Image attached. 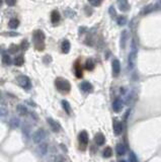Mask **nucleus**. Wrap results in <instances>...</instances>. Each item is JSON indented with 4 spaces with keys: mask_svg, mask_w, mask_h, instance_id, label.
<instances>
[{
    "mask_svg": "<svg viewBox=\"0 0 161 162\" xmlns=\"http://www.w3.org/2000/svg\"><path fill=\"white\" fill-rule=\"evenodd\" d=\"M32 39H34V43L37 47L38 50H43L44 49V40H45V34L42 30H35L32 35Z\"/></svg>",
    "mask_w": 161,
    "mask_h": 162,
    "instance_id": "f257e3e1",
    "label": "nucleus"
},
{
    "mask_svg": "<svg viewBox=\"0 0 161 162\" xmlns=\"http://www.w3.org/2000/svg\"><path fill=\"white\" fill-rule=\"evenodd\" d=\"M55 85L57 87V89L60 90L63 92H68L71 89V85L69 83V81L64 79V78H57L55 81Z\"/></svg>",
    "mask_w": 161,
    "mask_h": 162,
    "instance_id": "f03ea898",
    "label": "nucleus"
},
{
    "mask_svg": "<svg viewBox=\"0 0 161 162\" xmlns=\"http://www.w3.org/2000/svg\"><path fill=\"white\" fill-rule=\"evenodd\" d=\"M16 81H17L18 85L21 86L25 89H30L32 87V82H30V79L25 75H20L16 78Z\"/></svg>",
    "mask_w": 161,
    "mask_h": 162,
    "instance_id": "7ed1b4c3",
    "label": "nucleus"
},
{
    "mask_svg": "<svg viewBox=\"0 0 161 162\" xmlns=\"http://www.w3.org/2000/svg\"><path fill=\"white\" fill-rule=\"evenodd\" d=\"M46 132L43 129H39L38 131H35L34 136H32V141H34L35 144H40L41 142H43V140L46 138Z\"/></svg>",
    "mask_w": 161,
    "mask_h": 162,
    "instance_id": "20e7f679",
    "label": "nucleus"
},
{
    "mask_svg": "<svg viewBox=\"0 0 161 162\" xmlns=\"http://www.w3.org/2000/svg\"><path fill=\"white\" fill-rule=\"evenodd\" d=\"M135 62H136V48L134 49V46L132 45V51L129 55V59H128V64H129L130 69L134 68Z\"/></svg>",
    "mask_w": 161,
    "mask_h": 162,
    "instance_id": "39448f33",
    "label": "nucleus"
},
{
    "mask_svg": "<svg viewBox=\"0 0 161 162\" xmlns=\"http://www.w3.org/2000/svg\"><path fill=\"white\" fill-rule=\"evenodd\" d=\"M47 121H48V124H49L50 128H51V130L53 131L54 133H58L59 131H60L61 127H60V125H59L58 122H56L55 120H53V119H51V118H48Z\"/></svg>",
    "mask_w": 161,
    "mask_h": 162,
    "instance_id": "423d86ee",
    "label": "nucleus"
},
{
    "mask_svg": "<svg viewBox=\"0 0 161 162\" xmlns=\"http://www.w3.org/2000/svg\"><path fill=\"white\" fill-rule=\"evenodd\" d=\"M78 140H79V143L82 145V146H86L88 144V134H87L86 131H82L81 133L78 136Z\"/></svg>",
    "mask_w": 161,
    "mask_h": 162,
    "instance_id": "0eeeda50",
    "label": "nucleus"
},
{
    "mask_svg": "<svg viewBox=\"0 0 161 162\" xmlns=\"http://www.w3.org/2000/svg\"><path fill=\"white\" fill-rule=\"evenodd\" d=\"M48 152V144L47 143H42L38 146L37 148V153L39 154L40 156H44L47 154Z\"/></svg>",
    "mask_w": 161,
    "mask_h": 162,
    "instance_id": "6e6552de",
    "label": "nucleus"
},
{
    "mask_svg": "<svg viewBox=\"0 0 161 162\" xmlns=\"http://www.w3.org/2000/svg\"><path fill=\"white\" fill-rule=\"evenodd\" d=\"M123 108V101L121 98H117L113 102V109L115 113H120Z\"/></svg>",
    "mask_w": 161,
    "mask_h": 162,
    "instance_id": "1a4fd4ad",
    "label": "nucleus"
},
{
    "mask_svg": "<svg viewBox=\"0 0 161 162\" xmlns=\"http://www.w3.org/2000/svg\"><path fill=\"white\" fill-rule=\"evenodd\" d=\"M94 141H95L96 144L98 146H103V144L105 143V137L103 133H97L95 136H94Z\"/></svg>",
    "mask_w": 161,
    "mask_h": 162,
    "instance_id": "9d476101",
    "label": "nucleus"
},
{
    "mask_svg": "<svg viewBox=\"0 0 161 162\" xmlns=\"http://www.w3.org/2000/svg\"><path fill=\"white\" fill-rule=\"evenodd\" d=\"M121 72V63L119 60L113 61V76H118Z\"/></svg>",
    "mask_w": 161,
    "mask_h": 162,
    "instance_id": "9b49d317",
    "label": "nucleus"
},
{
    "mask_svg": "<svg viewBox=\"0 0 161 162\" xmlns=\"http://www.w3.org/2000/svg\"><path fill=\"white\" fill-rule=\"evenodd\" d=\"M118 5H119V8L122 11H128L130 9V5L128 3V0H119L118 1Z\"/></svg>",
    "mask_w": 161,
    "mask_h": 162,
    "instance_id": "f8f14e48",
    "label": "nucleus"
},
{
    "mask_svg": "<svg viewBox=\"0 0 161 162\" xmlns=\"http://www.w3.org/2000/svg\"><path fill=\"white\" fill-rule=\"evenodd\" d=\"M127 39H128V32L127 30H123L122 34H121V48L122 49H125L126 48V44H127Z\"/></svg>",
    "mask_w": 161,
    "mask_h": 162,
    "instance_id": "ddd939ff",
    "label": "nucleus"
},
{
    "mask_svg": "<svg viewBox=\"0 0 161 162\" xmlns=\"http://www.w3.org/2000/svg\"><path fill=\"white\" fill-rule=\"evenodd\" d=\"M80 88H81V89L85 92H90L91 90L93 89L91 83H89L88 81H84V82H82L81 84H80Z\"/></svg>",
    "mask_w": 161,
    "mask_h": 162,
    "instance_id": "4468645a",
    "label": "nucleus"
},
{
    "mask_svg": "<svg viewBox=\"0 0 161 162\" xmlns=\"http://www.w3.org/2000/svg\"><path fill=\"white\" fill-rule=\"evenodd\" d=\"M113 131H115L116 135H120L121 133L123 132V125L121 122L115 121V124H113Z\"/></svg>",
    "mask_w": 161,
    "mask_h": 162,
    "instance_id": "2eb2a0df",
    "label": "nucleus"
},
{
    "mask_svg": "<svg viewBox=\"0 0 161 162\" xmlns=\"http://www.w3.org/2000/svg\"><path fill=\"white\" fill-rule=\"evenodd\" d=\"M70 48H71V45H70V42L67 40L63 41L62 45H61V49H62V52L64 54H67L69 53L70 51Z\"/></svg>",
    "mask_w": 161,
    "mask_h": 162,
    "instance_id": "dca6fc26",
    "label": "nucleus"
},
{
    "mask_svg": "<svg viewBox=\"0 0 161 162\" xmlns=\"http://www.w3.org/2000/svg\"><path fill=\"white\" fill-rule=\"evenodd\" d=\"M16 111H17V113L19 114L20 116H25L28 113L27 108L25 106H23V104H18V106H16Z\"/></svg>",
    "mask_w": 161,
    "mask_h": 162,
    "instance_id": "f3484780",
    "label": "nucleus"
},
{
    "mask_svg": "<svg viewBox=\"0 0 161 162\" xmlns=\"http://www.w3.org/2000/svg\"><path fill=\"white\" fill-rule=\"evenodd\" d=\"M51 20H52V22H53L54 25H56L57 22H59V20H60V13H59L57 10H54L53 12H52Z\"/></svg>",
    "mask_w": 161,
    "mask_h": 162,
    "instance_id": "a211bd4d",
    "label": "nucleus"
},
{
    "mask_svg": "<svg viewBox=\"0 0 161 162\" xmlns=\"http://www.w3.org/2000/svg\"><path fill=\"white\" fill-rule=\"evenodd\" d=\"M13 63H14V65L15 66H22L23 63H25V58H23L22 55H19V56L15 57Z\"/></svg>",
    "mask_w": 161,
    "mask_h": 162,
    "instance_id": "6ab92c4d",
    "label": "nucleus"
},
{
    "mask_svg": "<svg viewBox=\"0 0 161 162\" xmlns=\"http://www.w3.org/2000/svg\"><path fill=\"white\" fill-rule=\"evenodd\" d=\"M65 158L62 155H53L49 158V162H64Z\"/></svg>",
    "mask_w": 161,
    "mask_h": 162,
    "instance_id": "aec40b11",
    "label": "nucleus"
},
{
    "mask_svg": "<svg viewBox=\"0 0 161 162\" xmlns=\"http://www.w3.org/2000/svg\"><path fill=\"white\" fill-rule=\"evenodd\" d=\"M117 153L119 156H123L126 154V147L123 144H118L117 145Z\"/></svg>",
    "mask_w": 161,
    "mask_h": 162,
    "instance_id": "412c9836",
    "label": "nucleus"
},
{
    "mask_svg": "<svg viewBox=\"0 0 161 162\" xmlns=\"http://www.w3.org/2000/svg\"><path fill=\"white\" fill-rule=\"evenodd\" d=\"M94 68V62L92 59H87L86 62H85V69L88 71H91L93 70Z\"/></svg>",
    "mask_w": 161,
    "mask_h": 162,
    "instance_id": "4be33fe9",
    "label": "nucleus"
},
{
    "mask_svg": "<svg viewBox=\"0 0 161 162\" xmlns=\"http://www.w3.org/2000/svg\"><path fill=\"white\" fill-rule=\"evenodd\" d=\"M19 124H20V121L18 120V118H15V116L11 118V120L9 121V125L12 128H17L18 126H19Z\"/></svg>",
    "mask_w": 161,
    "mask_h": 162,
    "instance_id": "5701e85b",
    "label": "nucleus"
},
{
    "mask_svg": "<svg viewBox=\"0 0 161 162\" xmlns=\"http://www.w3.org/2000/svg\"><path fill=\"white\" fill-rule=\"evenodd\" d=\"M62 106H63L64 111H65L68 115H70L71 114V106H70L69 102H68L67 101H62Z\"/></svg>",
    "mask_w": 161,
    "mask_h": 162,
    "instance_id": "b1692460",
    "label": "nucleus"
},
{
    "mask_svg": "<svg viewBox=\"0 0 161 162\" xmlns=\"http://www.w3.org/2000/svg\"><path fill=\"white\" fill-rule=\"evenodd\" d=\"M18 25H19V21H18V20H16V18H12V20H9V27L10 28H16L18 27Z\"/></svg>",
    "mask_w": 161,
    "mask_h": 162,
    "instance_id": "393cba45",
    "label": "nucleus"
},
{
    "mask_svg": "<svg viewBox=\"0 0 161 162\" xmlns=\"http://www.w3.org/2000/svg\"><path fill=\"white\" fill-rule=\"evenodd\" d=\"M2 62H3V64H5V65H10L11 64V58L9 55H3L2 56Z\"/></svg>",
    "mask_w": 161,
    "mask_h": 162,
    "instance_id": "a878e982",
    "label": "nucleus"
},
{
    "mask_svg": "<svg viewBox=\"0 0 161 162\" xmlns=\"http://www.w3.org/2000/svg\"><path fill=\"white\" fill-rule=\"evenodd\" d=\"M117 22L119 25H125L127 23V18L124 15H121L117 18Z\"/></svg>",
    "mask_w": 161,
    "mask_h": 162,
    "instance_id": "bb28decb",
    "label": "nucleus"
},
{
    "mask_svg": "<svg viewBox=\"0 0 161 162\" xmlns=\"http://www.w3.org/2000/svg\"><path fill=\"white\" fill-rule=\"evenodd\" d=\"M113 155V150L110 147H106V148L103 150V156L105 157V158H108V157H110Z\"/></svg>",
    "mask_w": 161,
    "mask_h": 162,
    "instance_id": "cd10ccee",
    "label": "nucleus"
},
{
    "mask_svg": "<svg viewBox=\"0 0 161 162\" xmlns=\"http://www.w3.org/2000/svg\"><path fill=\"white\" fill-rule=\"evenodd\" d=\"M129 162H138V158H137L136 154H135L134 152H130Z\"/></svg>",
    "mask_w": 161,
    "mask_h": 162,
    "instance_id": "c85d7f7f",
    "label": "nucleus"
},
{
    "mask_svg": "<svg viewBox=\"0 0 161 162\" xmlns=\"http://www.w3.org/2000/svg\"><path fill=\"white\" fill-rule=\"evenodd\" d=\"M75 75H76V77H78V78L82 77V70H81V68L79 67V65L75 67Z\"/></svg>",
    "mask_w": 161,
    "mask_h": 162,
    "instance_id": "c756f323",
    "label": "nucleus"
},
{
    "mask_svg": "<svg viewBox=\"0 0 161 162\" xmlns=\"http://www.w3.org/2000/svg\"><path fill=\"white\" fill-rule=\"evenodd\" d=\"M18 49H19L18 46H16V45H11V46L9 47V52H10L11 54H14L18 51Z\"/></svg>",
    "mask_w": 161,
    "mask_h": 162,
    "instance_id": "7c9ffc66",
    "label": "nucleus"
},
{
    "mask_svg": "<svg viewBox=\"0 0 161 162\" xmlns=\"http://www.w3.org/2000/svg\"><path fill=\"white\" fill-rule=\"evenodd\" d=\"M88 1L92 6H99L103 2V0H88Z\"/></svg>",
    "mask_w": 161,
    "mask_h": 162,
    "instance_id": "2f4dec72",
    "label": "nucleus"
},
{
    "mask_svg": "<svg viewBox=\"0 0 161 162\" xmlns=\"http://www.w3.org/2000/svg\"><path fill=\"white\" fill-rule=\"evenodd\" d=\"M28 48V42L27 41H22V43H21V45L19 46V49H21V50H23V51H25Z\"/></svg>",
    "mask_w": 161,
    "mask_h": 162,
    "instance_id": "473e14b6",
    "label": "nucleus"
},
{
    "mask_svg": "<svg viewBox=\"0 0 161 162\" xmlns=\"http://www.w3.org/2000/svg\"><path fill=\"white\" fill-rule=\"evenodd\" d=\"M108 12H110V16H112L113 18H116V16H117V12H116V10H115V7L110 6V9H108Z\"/></svg>",
    "mask_w": 161,
    "mask_h": 162,
    "instance_id": "72a5a7b5",
    "label": "nucleus"
},
{
    "mask_svg": "<svg viewBox=\"0 0 161 162\" xmlns=\"http://www.w3.org/2000/svg\"><path fill=\"white\" fill-rule=\"evenodd\" d=\"M152 10H153V6L149 5L147 7H145V9L143 10V13H148V12H150V11H152Z\"/></svg>",
    "mask_w": 161,
    "mask_h": 162,
    "instance_id": "f704fd0d",
    "label": "nucleus"
},
{
    "mask_svg": "<svg viewBox=\"0 0 161 162\" xmlns=\"http://www.w3.org/2000/svg\"><path fill=\"white\" fill-rule=\"evenodd\" d=\"M0 115L5 116L7 115V111L5 108H0Z\"/></svg>",
    "mask_w": 161,
    "mask_h": 162,
    "instance_id": "c9c22d12",
    "label": "nucleus"
},
{
    "mask_svg": "<svg viewBox=\"0 0 161 162\" xmlns=\"http://www.w3.org/2000/svg\"><path fill=\"white\" fill-rule=\"evenodd\" d=\"M5 1L9 6H13L16 3V0H5Z\"/></svg>",
    "mask_w": 161,
    "mask_h": 162,
    "instance_id": "e433bc0d",
    "label": "nucleus"
},
{
    "mask_svg": "<svg viewBox=\"0 0 161 162\" xmlns=\"http://www.w3.org/2000/svg\"><path fill=\"white\" fill-rule=\"evenodd\" d=\"M129 114H130V109L127 111L126 114H125V120H127V119H128V116H129Z\"/></svg>",
    "mask_w": 161,
    "mask_h": 162,
    "instance_id": "4c0bfd02",
    "label": "nucleus"
},
{
    "mask_svg": "<svg viewBox=\"0 0 161 162\" xmlns=\"http://www.w3.org/2000/svg\"><path fill=\"white\" fill-rule=\"evenodd\" d=\"M1 5H2V0H0V7H1Z\"/></svg>",
    "mask_w": 161,
    "mask_h": 162,
    "instance_id": "58836bf2",
    "label": "nucleus"
},
{
    "mask_svg": "<svg viewBox=\"0 0 161 162\" xmlns=\"http://www.w3.org/2000/svg\"><path fill=\"white\" fill-rule=\"evenodd\" d=\"M121 162H126V161H121Z\"/></svg>",
    "mask_w": 161,
    "mask_h": 162,
    "instance_id": "ea45409f",
    "label": "nucleus"
},
{
    "mask_svg": "<svg viewBox=\"0 0 161 162\" xmlns=\"http://www.w3.org/2000/svg\"><path fill=\"white\" fill-rule=\"evenodd\" d=\"M160 3H161V1H160Z\"/></svg>",
    "mask_w": 161,
    "mask_h": 162,
    "instance_id": "a19ab883",
    "label": "nucleus"
}]
</instances>
